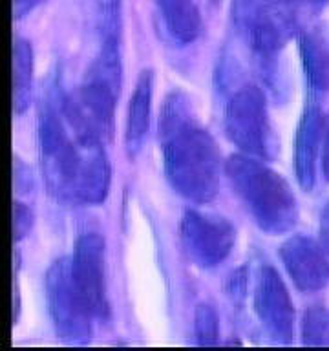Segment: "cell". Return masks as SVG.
Wrapping results in <instances>:
<instances>
[{
  "label": "cell",
  "mask_w": 329,
  "mask_h": 351,
  "mask_svg": "<svg viewBox=\"0 0 329 351\" xmlns=\"http://www.w3.org/2000/svg\"><path fill=\"white\" fill-rule=\"evenodd\" d=\"M167 180L188 202H210L219 185V150L212 136L199 126L185 93L172 92L159 117Z\"/></svg>",
  "instance_id": "obj_2"
},
{
  "label": "cell",
  "mask_w": 329,
  "mask_h": 351,
  "mask_svg": "<svg viewBox=\"0 0 329 351\" xmlns=\"http://www.w3.org/2000/svg\"><path fill=\"white\" fill-rule=\"evenodd\" d=\"M291 4L295 5H302V8H307V10H324L326 5L329 4V0H289Z\"/></svg>",
  "instance_id": "obj_24"
},
{
  "label": "cell",
  "mask_w": 329,
  "mask_h": 351,
  "mask_svg": "<svg viewBox=\"0 0 329 351\" xmlns=\"http://www.w3.org/2000/svg\"><path fill=\"white\" fill-rule=\"evenodd\" d=\"M185 252L202 269H212L229 256L236 241L234 227L221 216L186 210L180 223Z\"/></svg>",
  "instance_id": "obj_8"
},
{
  "label": "cell",
  "mask_w": 329,
  "mask_h": 351,
  "mask_svg": "<svg viewBox=\"0 0 329 351\" xmlns=\"http://www.w3.org/2000/svg\"><path fill=\"white\" fill-rule=\"evenodd\" d=\"M254 311L271 339L289 344L295 335V306L284 280L271 265H263L258 274Z\"/></svg>",
  "instance_id": "obj_9"
},
{
  "label": "cell",
  "mask_w": 329,
  "mask_h": 351,
  "mask_svg": "<svg viewBox=\"0 0 329 351\" xmlns=\"http://www.w3.org/2000/svg\"><path fill=\"white\" fill-rule=\"evenodd\" d=\"M320 241H322L324 251L329 254V202L320 216Z\"/></svg>",
  "instance_id": "obj_23"
},
{
  "label": "cell",
  "mask_w": 329,
  "mask_h": 351,
  "mask_svg": "<svg viewBox=\"0 0 329 351\" xmlns=\"http://www.w3.org/2000/svg\"><path fill=\"white\" fill-rule=\"evenodd\" d=\"M42 2L44 0H13V15L16 19H21V16L27 15V13H32Z\"/></svg>",
  "instance_id": "obj_22"
},
{
  "label": "cell",
  "mask_w": 329,
  "mask_h": 351,
  "mask_svg": "<svg viewBox=\"0 0 329 351\" xmlns=\"http://www.w3.org/2000/svg\"><path fill=\"white\" fill-rule=\"evenodd\" d=\"M322 174L329 181V115L324 125V137H322Z\"/></svg>",
  "instance_id": "obj_21"
},
{
  "label": "cell",
  "mask_w": 329,
  "mask_h": 351,
  "mask_svg": "<svg viewBox=\"0 0 329 351\" xmlns=\"http://www.w3.org/2000/svg\"><path fill=\"white\" fill-rule=\"evenodd\" d=\"M324 247L307 236H293L280 247V258L300 291H320L329 284V260Z\"/></svg>",
  "instance_id": "obj_11"
},
{
  "label": "cell",
  "mask_w": 329,
  "mask_h": 351,
  "mask_svg": "<svg viewBox=\"0 0 329 351\" xmlns=\"http://www.w3.org/2000/svg\"><path fill=\"white\" fill-rule=\"evenodd\" d=\"M33 49L26 38L13 40V114L22 115L32 101Z\"/></svg>",
  "instance_id": "obj_15"
},
{
  "label": "cell",
  "mask_w": 329,
  "mask_h": 351,
  "mask_svg": "<svg viewBox=\"0 0 329 351\" xmlns=\"http://www.w3.org/2000/svg\"><path fill=\"white\" fill-rule=\"evenodd\" d=\"M121 88L119 43H101L97 57L93 59L82 81L81 92L75 97L79 108L101 137L114 132L115 103Z\"/></svg>",
  "instance_id": "obj_5"
},
{
  "label": "cell",
  "mask_w": 329,
  "mask_h": 351,
  "mask_svg": "<svg viewBox=\"0 0 329 351\" xmlns=\"http://www.w3.org/2000/svg\"><path fill=\"white\" fill-rule=\"evenodd\" d=\"M302 337L306 346H329V309H307L302 322Z\"/></svg>",
  "instance_id": "obj_18"
},
{
  "label": "cell",
  "mask_w": 329,
  "mask_h": 351,
  "mask_svg": "<svg viewBox=\"0 0 329 351\" xmlns=\"http://www.w3.org/2000/svg\"><path fill=\"white\" fill-rule=\"evenodd\" d=\"M101 43H119L121 0H90Z\"/></svg>",
  "instance_id": "obj_17"
},
{
  "label": "cell",
  "mask_w": 329,
  "mask_h": 351,
  "mask_svg": "<svg viewBox=\"0 0 329 351\" xmlns=\"http://www.w3.org/2000/svg\"><path fill=\"white\" fill-rule=\"evenodd\" d=\"M194 331L199 346H216L219 340V318L212 306L199 304L194 317Z\"/></svg>",
  "instance_id": "obj_19"
},
{
  "label": "cell",
  "mask_w": 329,
  "mask_h": 351,
  "mask_svg": "<svg viewBox=\"0 0 329 351\" xmlns=\"http://www.w3.org/2000/svg\"><path fill=\"white\" fill-rule=\"evenodd\" d=\"M324 125H326V119H324L322 110L311 99L304 110V114H302L300 123H298L295 147L296 178H298V183L304 191H311L315 186L318 152L322 147Z\"/></svg>",
  "instance_id": "obj_12"
},
{
  "label": "cell",
  "mask_w": 329,
  "mask_h": 351,
  "mask_svg": "<svg viewBox=\"0 0 329 351\" xmlns=\"http://www.w3.org/2000/svg\"><path fill=\"white\" fill-rule=\"evenodd\" d=\"M232 21L247 46L262 57L278 53L298 32L289 0H234Z\"/></svg>",
  "instance_id": "obj_4"
},
{
  "label": "cell",
  "mask_w": 329,
  "mask_h": 351,
  "mask_svg": "<svg viewBox=\"0 0 329 351\" xmlns=\"http://www.w3.org/2000/svg\"><path fill=\"white\" fill-rule=\"evenodd\" d=\"M225 132L241 152L252 158H271L273 128L265 95L258 86L247 84L225 106Z\"/></svg>",
  "instance_id": "obj_7"
},
{
  "label": "cell",
  "mask_w": 329,
  "mask_h": 351,
  "mask_svg": "<svg viewBox=\"0 0 329 351\" xmlns=\"http://www.w3.org/2000/svg\"><path fill=\"white\" fill-rule=\"evenodd\" d=\"M230 185L258 227L269 234H282L295 227L298 203L289 183L262 161L238 154L225 163Z\"/></svg>",
  "instance_id": "obj_3"
},
{
  "label": "cell",
  "mask_w": 329,
  "mask_h": 351,
  "mask_svg": "<svg viewBox=\"0 0 329 351\" xmlns=\"http://www.w3.org/2000/svg\"><path fill=\"white\" fill-rule=\"evenodd\" d=\"M46 300L57 335L68 344H86L92 337V307L79 289L71 258H60L46 273Z\"/></svg>",
  "instance_id": "obj_6"
},
{
  "label": "cell",
  "mask_w": 329,
  "mask_h": 351,
  "mask_svg": "<svg viewBox=\"0 0 329 351\" xmlns=\"http://www.w3.org/2000/svg\"><path fill=\"white\" fill-rule=\"evenodd\" d=\"M300 57L307 84L313 92L329 90V49L318 38L311 35H302Z\"/></svg>",
  "instance_id": "obj_16"
},
{
  "label": "cell",
  "mask_w": 329,
  "mask_h": 351,
  "mask_svg": "<svg viewBox=\"0 0 329 351\" xmlns=\"http://www.w3.org/2000/svg\"><path fill=\"white\" fill-rule=\"evenodd\" d=\"M170 38L180 46L192 44L202 33V15L196 0H154Z\"/></svg>",
  "instance_id": "obj_14"
},
{
  "label": "cell",
  "mask_w": 329,
  "mask_h": 351,
  "mask_svg": "<svg viewBox=\"0 0 329 351\" xmlns=\"http://www.w3.org/2000/svg\"><path fill=\"white\" fill-rule=\"evenodd\" d=\"M38 145L44 176L55 196L88 205L106 199L108 158L75 97L51 90L38 121Z\"/></svg>",
  "instance_id": "obj_1"
},
{
  "label": "cell",
  "mask_w": 329,
  "mask_h": 351,
  "mask_svg": "<svg viewBox=\"0 0 329 351\" xmlns=\"http://www.w3.org/2000/svg\"><path fill=\"white\" fill-rule=\"evenodd\" d=\"M32 225V210H29L24 203L16 202L15 205H13V234H15V240H22V238L29 232Z\"/></svg>",
  "instance_id": "obj_20"
},
{
  "label": "cell",
  "mask_w": 329,
  "mask_h": 351,
  "mask_svg": "<svg viewBox=\"0 0 329 351\" xmlns=\"http://www.w3.org/2000/svg\"><path fill=\"white\" fill-rule=\"evenodd\" d=\"M154 95V71L143 70L136 82L134 93L130 97L128 115H126L125 145L130 158H136L141 152L143 143L147 139L150 126V110H152Z\"/></svg>",
  "instance_id": "obj_13"
},
{
  "label": "cell",
  "mask_w": 329,
  "mask_h": 351,
  "mask_svg": "<svg viewBox=\"0 0 329 351\" xmlns=\"http://www.w3.org/2000/svg\"><path fill=\"white\" fill-rule=\"evenodd\" d=\"M71 271L95 318L106 320L110 309L104 285V240L97 232H86L77 240Z\"/></svg>",
  "instance_id": "obj_10"
}]
</instances>
